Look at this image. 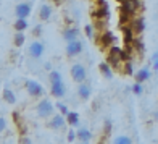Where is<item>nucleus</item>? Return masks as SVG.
<instances>
[{"label":"nucleus","instance_id":"17","mask_svg":"<svg viewBox=\"0 0 158 144\" xmlns=\"http://www.w3.org/2000/svg\"><path fill=\"white\" fill-rule=\"evenodd\" d=\"M100 73L103 75V78H106V80H111L113 78V71H111V65L110 63H100Z\"/></svg>","mask_w":158,"mask_h":144},{"label":"nucleus","instance_id":"15","mask_svg":"<svg viewBox=\"0 0 158 144\" xmlns=\"http://www.w3.org/2000/svg\"><path fill=\"white\" fill-rule=\"evenodd\" d=\"M119 73H123V75H126V76L134 75V70H132V63H131V60H126V62H123V63L119 65Z\"/></svg>","mask_w":158,"mask_h":144},{"label":"nucleus","instance_id":"2","mask_svg":"<svg viewBox=\"0 0 158 144\" xmlns=\"http://www.w3.org/2000/svg\"><path fill=\"white\" fill-rule=\"evenodd\" d=\"M53 110H55V105L50 102V100H47V99L40 100L39 105H37V113H39L40 118H48V117H52V115H53Z\"/></svg>","mask_w":158,"mask_h":144},{"label":"nucleus","instance_id":"31","mask_svg":"<svg viewBox=\"0 0 158 144\" xmlns=\"http://www.w3.org/2000/svg\"><path fill=\"white\" fill-rule=\"evenodd\" d=\"M32 33H34V36H40V33H42V26L37 24V26L34 28V31H32Z\"/></svg>","mask_w":158,"mask_h":144},{"label":"nucleus","instance_id":"30","mask_svg":"<svg viewBox=\"0 0 158 144\" xmlns=\"http://www.w3.org/2000/svg\"><path fill=\"white\" fill-rule=\"evenodd\" d=\"M5 128H6V120L3 117H0V133L5 131Z\"/></svg>","mask_w":158,"mask_h":144},{"label":"nucleus","instance_id":"21","mask_svg":"<svg viewBox=\"0 0 158 144\" xmlns=\"http://www.w3.org/2000/svg\"><path fill=\"white\" fill-rule=\"evenodd\" d=\"M13 118H15V125L19 128V131H21V134H24L26 133V125L23 123V118H21L19 117V115L15 112V113H13Z\"/></svg>","mask_w":158,"mask_h":144},{"label":"nucleus","instance_id":"16","mask_svg":"<svg viewBox=\"0 0 158 144\" xmlns=\"http://www.w3.org/2000/svg\"><path fill=\"white\" fill-rule=\"evenodd\" d=\"M50 16H52V7L47 5V3H44V5L40 7V10H39V18H40L42 21H45V20H48Z\"/></svg>","mask_w":158,"mask_h":144},{"label":"nucleus","instance_id":"9","mask_svg":"<svg viewBox=\"0 0 158 144\" xmlns=\"http://www.w3.org/2000/svg\"><path fill=\"white\" fill-rule=\"evenodd\" d=\"M31 10H32V7L31 3H27V2H23V3H18L16 5V18H27L31 15Z\"/></svg>","mask_w":158,"mask_h":144},{"label":"nucleus","instance_id":"12","mask_svg":"<svg viewBox=\"0 0 158 144\" xmlns=\"http://www.w3.org/2000/svg\"><path fill=\"white\" fill-rule=\"evenodd\" d=\"M52 96L53 97H63L64 94H66V88H64L63 81H58V83H53L52 84Z\"/></svg>","mask_w":158,"mask_h":144},{"label":"nucleus","instance_id":"13","mask_svg":"<svg viewBox=\"0 0 158 144\" xmlns=\"http://www.w3.org/2000/svg\"><path fill=\"white\" fill-rule=\"evenodd\" d=\"M76 139L81 141V142H89L92 139V133L89 131L87 128H81L76 131Z\"/></svg>","mask_w":158,"mask_h":144},{"label":"nucleus","instance_id":"22","mask_svg":"<svg viewBox=\"0 0 158 144\" xmlns=\"http://www.w3.org/2000/svg\"><path fill=\"white\" fill-rule=\"evenodd\" d=\"M48 81H50V84L61 81V73H60V71H56V70H52L48 73Z\"/></svg>","mask_w":158,"mask_h":144},{"label":"nucleus","instance_id":"33","mask_svg":"<svg viewBox=\"0 0 158 144\" xmlns=\"http://www.w3.org/2000/svg\"><path fill=\"white\" fill-rule=\"evenodd\" d=\"M21 142H31L29 138H21Z\"/></svg>","mask_w":158,"mask_h":144},{"label":"nucleus","instance_id":"8","mask_svg":"<svg viewBox=\"0 0 158 144\" xmlns=\"http://www.w3.org/2000/svg\"><path fill=\"white\" fill-rule=\"evenodd\" d=\"M66 123H68L66 117H63V113H61V115H53L48 121V126L52 129H63L64 126H66Z\"/></svg>","mask_w":158,"mask_h":144},{"label":"nucleus","instance_id":"3","mask_svg":"<svg viewBox=\"0 0 158 144\" xmlns=\"http://www.w3.org/2000/svg\"><path fill=\"white\" fill-rule=\"evenodd\" d=\"M71 78L76 81V83H82L85 81V78H87V71H85V67L81 63H76L71 67Z\"/></svg>","mask_w":158,"mask_h":144},{"label":"nucleus","instance_id":"24","mask_svg":"<svg viewBox=\"0 0 158 144\" xmlns=\"http://www.w3.org/2000/svg\"><path fill=\"white\" fill-rule=\"evenodd\" d=\"M24 41H26V37H24L23 31H16V34H15V39H13V42H15V46H16V47H21V46L24 44Z\"/></svg>","mask_w":158,"mask_h":144},{"label":"nucleus","instance_id":"35","mask_svg":"<svg viewBox=\"0 0 158 144\" xmlns=\"http://www.w3.org/2000/svg\"><path fill=\"white\" fill-rule=\"evenodd\" d=\"M52 2H55V3H60V2H61V0H52Z\"/></svg>","mask_w":158,"mask_h":144},{"label":"nucleus","instance_id":"5","mask_svg":"<svg viewBox=\"0 0 158 144\" xmlns=\"http://www.w3.org/2000/svg\"><path fill=\"white\" fill-rule=\"evenodd\" d=\"M97 42L102 49H110L113 46V42H114V36L110 31H102V34H100V37L97 39Z\"/></svg>","mask_w":158,"mask_h":144},{"label":"nucleus","instance_id":"1","mask_svg":"<svg viewBox=\"0 0 158 144\" xmlns=\"http://www.w3.org/2000/svg\"><path fill=\"white\" fill-rule=\"evenodd\" d=\"M123 49H119L116 46H111L108 49V55H106V63H110L113 68L119 70V65L123 63Z\"/></svg>","mask_w":158,"mask_h":144},{"label":"nucleus","instance_id":"18","mask_svg":"<svg viewBox=\"0 0 158 144\" xmlns=\"http://www.w3.org/2000/svg\"><path fill=\"white\" fill-rule=\"evenodd\" d=\"M135 81L137 83H143V81H147L148 78H150V71L147 68H140L139 71H135Z\"/></svg>","mask_w":158,"mask_h":144},{"label":"nucleus","instance_id":"14","mask_svg":"<svg viewBox=\"0 0 158 144\" xmlns=\"http://www.w3.org/2000/svg\"><path fill=\"white\" fill-rule=\"evenodd\" d=\"M77 36H79V29H77V28H66V29L63 31V37H64L66 42H71V41L77 39Z\"/></svg>","mask_w":158,"mask_h":144},{"label":"nucleus","instance_id":"32","mask_svg":"<svg viewBox=\"0 0 158 144\" xmlns=\"http://www.w3.org/2000/svg\"><path fill=\"white\" fill-rule=\"evenodd\" d=\"M150 60H152V62H155V60H158V50H156V52L152 55V59H150Z\"/></svg>","mask_w":158,"mask_h":144},{"label":"nucleus","instance_id":"29","mask_svg":"<svg viewBox=\"0 0 158 144\" xmlns=\"http://www.w3.org/2000/svg\"><path fill=\"white\" fill-rule=\"evenodd\" d=\"M66 139H68L69 142H73V141L76 139V131H73V129H69L68 134H66Z\"/></svg>","mask_w":158,"mask_h":144},{"label":"nucleus","instance_id":"19","mask_svg":"<svg viewBox=\"0 0 158 144\" xmlns=\"http://www.w3.org/2000/svg\"><path fill=\"white\" fill-rule=\"evenodd\" d=\"M3 99H5V102L6 104H16V96H15V92H13L11 89H3Z\"/></svg>","mask_w":158,"mask_h":144},{"label":"nucleus","instance_id":"20","mask_svg":"<svg viewBox=\"0 0 158 144\" xmlns=\"http://www.w3.org/2000/svg\"><path fill=\"white\" fill-rule=\"evenodd\" d=\"M64 117H66V121H68L71 126H77V125H79V113H76V112H68Z\"/></svg>","mask_w":158,"mask_h":144},{"label":"nucleus","instance_id":"4","mask_svg":"<svg viewBox=\"0 0 158 144\" xmlns=\"http://www.w3.org/2000/svg\"><path fill=\"white\" fill-rule=\"evenodd\" d=\"M26 91H27V94L32 96V97L44 96V88H42L37 81H34V80H27L26 81Z\"/></svg>","mask_w":158,"mask_h":144},{"label":"nucleus","instance_id":"23","mask_svg":"<svg viewBox=\"0 0 158 144\" xmlns=\"http://www.w3.org/2000/svg\"><path fill=\"white\" fill-rule=\"evenodd\" d=\"M15 29H16V31H24V29H27V21H26V18H16Z\"/></svg>","mask_w":158,"mask_h":144},{"label":"nucleus","instance_id":"36","mask_svg":"<svg viewBox=\"0 0 158 144\" xmlns=\"http://www.w3.org/2000/svg\"><path fill=\"white\" fill-rule=\"evenodd\" d=\"M119 2H123V0H119Z\"/></svg>","mask_w":158,"mask_h":144},{"label":"nucleus","instance_id":"27","mask_svg":"<svg viewBox=\"0 0 158 144\" xmlns=\"http://www.w3.org/2000/svg\"><path fill=\"white\" fill-rule=\"evenodd\" d=\"M84 31H85V36H87L89 39H92V37H94V28H92L90 24H87V26H85V28H84Z\"/></svg>","mask_w":158,"mask_h":144},{"label":"nucleus","instance_id":"7","mask_svg":"<svg viewBox=\"0 0 158 144\" xmlns=\"http://www.w3.org/2000/svg\"><path fill=\"white\" fill-rule=\"evenodd\" d=\"M129 28H131V31L134 36H139L143 33V29H145V23H143V18L140 16H135L131 23H129Z\"/></svg>","mask_w":158,"mask_h":144},{"label":"nucleus","instance_id":"25","mask_svg":"<svg viewBox=\"0 0 158 144\" xmlns=\"http://www.w3.org/2000/svg\"><path fill=\"white\" fill-rule=\"evenodd\" d=\"M114 142L116 144H131L132 142V139L131 138H127V136H118V138H114Z\"/></svg>","mask_w":158,"mask_h":144},{"label":"nucleus","instance_id":"26","mask_svg":"<svg viewBox=\"0 0 158 144\" xmlns=\"http://www.w3.org/2000/svg\"><path fill=\"white\" fill-rule=\"evenodd\" d=\"M132 92H134L135 96H140L142 92H143V88H142V83H137V81H135V84L132 86Z\"/></svg>","mask_w":158,"mask_h":144},{"label":"nucleus","instance_id":"28","mask_svg":"<svg viewBox=\"0 0 158 144\" xmlns=\"http://www.w3.org/2000/svg\"><path fill=\"white\" fill-rule=\"evenodd\" d=\"M55 107H56V109H58V110H60L63 115H66V113L69 112V110L66 109V105H64V104H61V102H56V105H55Z\"/></svg>","mask_w":158,"mask_h":144},{"label":"nucleus","instance_id":"10","mask_svg":"<svg viewBox=\"0 0 158 144\" xmlns=\"http://www.w3.org/2000/svg\"><path fill=\"white\" fill-rule=\"evenodd\" d=\"M29 55L32 57V59H40L42 55H44V44L39 41L32 42V44L29 46Z\"/></svg>","mask_w":158,"mask_h":144},{"label":"nucleus","instance_id":"11","mask_svg":"<svg viewBox=\"0 0 158 144\" xmlns=\"http://www.w3.org/2000/svg\"><path fill=\"white\" fill-rule=\"evenodd\" d=\"M92 94V89H90V86L87 83H79V88H77V96L81 97L82 100H87Z\"/></svg>","mask_w":158,"mask_h":144},{"label":"nucleus","instance_id":"6","mask_svg":"<svg viewBox=\"0 0 158 144\" xmlns=\"http://www.w3.org/2000/svg\"><path fill=\"white\" fill-rule=\"evenodd\" d=\"M82 49H84L82 42L77 41V39H74V41L68 42V46H66V54H68L69 57H76V55H79V54L82 52Z\"/></svg>","mask_w":158,"mask_h":144},{"label":"nucleus","instance_id":"34","mask_svg":"<svg viewBox=\"0 0 158 144\" xmlns=\"http://www.w3.org/2000/svg\"><path fill=\"white\" fill-rule=\"evenodd\" d=\"M153 68H155V70H158V60H155V62H153Z\"/></svg>","mask_w":158,"mask_h":144}]
</instances>
